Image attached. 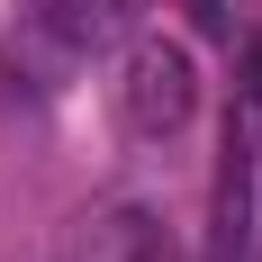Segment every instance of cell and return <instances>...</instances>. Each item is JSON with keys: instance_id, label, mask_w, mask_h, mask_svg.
Listing matches in <instances>:
<instances>
[{"instance_id": "cell-1", "label": "cell", "mask_w": 262, "mask_h": 262, "mask_svg": "<svg viewBox=\"0 0 262 262\" xmlns=\"http://www.w3.org/2000/svg\"><path fill=\"white\" fill-rule=\"evenodd\" d=\"M190 108H199V63H190V46L136 36V46H127V73H118V118H127V136L163 145V136L190 127Z\"/></svg>"}, {"instance_id": "cell-2", "label": "cell", "mask_w": 262, "mask_h": 262, "mask_svg": "<svg viewBox=\"0 0 262 262\" xmlns=\"http://www.w3.org/2000/svg\"><path fill=\"white\" fill-rule=\"evenodd\" d=\"M253 172H262V81L244 91V118L226 136V172H217V262H235L253 235Z\"/></svg>"}, {"instance_id": "cell-3", "label": "cell", "mask_w": 262, "mask_h": 262, "mask_svg": "<svg viewBox=\"0 0 262 262\" xmlns=\"http://www.w3.org/2000/svg\"><path fill=\"white\" fill-rule=\"evenodd\" d=\"M190 18L208 27V36H226V0H190Z\"/></svg>"}]
</instances>
